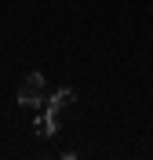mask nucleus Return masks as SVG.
Here are the masks:
<instances>
[{
    "label": "nucleus",
    "instance_id": "obj_1",
    "mask_svg": "<svg viewBox=\"0 0 153 160\" xmlns=\"http://www.w3.org/2000/svg\"><path fill=\"white\" fill-rule=\"evenodd\" d=\"M44 95H48V84H44L40 73H26L18 84V106H26V109H33V106H40Z\"/></svg>",
    "mask_w": 153,
    "mask_h": 160
},
{
    "label": "nucleus",
    "instance_id": "obj_2",
    "mask_svg": "<svg viewBox=\"0 0 153 160\" xmlns=\"http://www.w3.org/2000/svg\"><path fill=\"white\" fill-rule=\"evenodd\" d=\"M73 98H77V95H73L69 88H59V91H55V95L48 98V113H55V117H59V113L66 109V106H69Z\"/></svg>",
    "mask_w": 153,
    "mask_h": 160
},
{
    "label": "nucleus",
    "instance_id": "obj_3",
    "mask_svg": "<svg viewBox=\"0 0 153 160\" xmlns=\"http://www.w3.org/2000/svg\"><path fill=\"white\" fill-rule=\"evenodd\" d=\"M55 131H59V117H55V113H44V117L37 120V135H44V138H51Z\"/></svg>",
    "mask_w": 153,
    "mask_h": 160
}]
</instances>
